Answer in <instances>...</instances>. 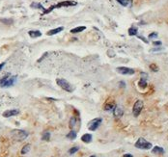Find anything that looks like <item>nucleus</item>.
I'll list each match as a JSON object with an SVG mask.
<instances>
[{
  "mask_svg": "<svg viewBox=\"0 0 168 157\" xmlns=\"http://www.w3.org/2000/svg\"><path fill=\"white\" fill-rule=\"evenodd\" d=\"M134 146L136 148H139V150H150V148H152L153 145L150 142H147L144 138H139L136 141Z\"/></svg>",
  "mask_w": 168,
  "mask_h": 157,
  "instance_id": "nucleus-1",
  "label": "nucleus"
},
{
  "mask_svg": "<svg viewBox=\"0 0 168 157\" xmlns=\"http://www.w3.org/2000/svg\"><path fill=\"white\" fill-rule=\"evenodd\" d=\"M56 83H57V85H58L61 89H63L64 91L69 92V93H72V92L73 91L72 85L70 84L66 79H63V78H57V79H56Z\"/></svg>",
  "mask_w": 168,
  "mask_h": 157,
  "instance_id": "nucleus-2",
  "label": "nucleus"
},
{
  "mask_svg": "<svg viewBox=\"0 0 168 157\" xmlns=\"http://www.w3.org/2000/svg\"><path fill=\"white\" fill-rule=\"evenodd\" d=\"M12 135L15 140L22 141L28 137V132L24 131V130H14L12 132Z\"/></svg>",
  "mask_w": 168,
  "mask_h": 157,
  "instance_id": "nucleus-3",
  "label": "nucleus"
},
{
  "mask_svg": "<svg viewBox=\"0 0 168 157\" xmlns=\"http://www.w3.org/2000/svg\"><path fill=\"white\" fill-rule=\"evenodd\" d=\"M102 120L101 118H97V119H94V120H92L89 123H88V129L90 130V131H95L97 130L99 126L101 125L102 123Z\"/></svg>",
  "mask_w": 168,
  "mask_h": 157,
  "instance_id": "nucleus-4",
  "label": "nucleus"
},
{
  "mask_svg": "<svg viewBox=\"0 0 168 157\" xmlns=\"http://www.w3.org/2000/svg\"><path fill=\"white\" fill-rule=\"evenodd\" d=\"M143 106H144V103H143L142 100H136V102L134 103L133 108H132V113H133L134 117H138L139 114L142 111Z\"/></svg>",
  "mask_w": 168,
  "mask_h": 157,
  "instance_id": "nucleus-5",
  "label": "nucleus"
},
{
  "mask_svg": "<svg viewBox=\"0 0 168 157\" xmlns=\"http://www.w3.org/2000/svg\"><path fill=\"white\" fill-rule=\"evenodd\" d=\"M116 70H117V72H119L122 75H132L135 72V70L133 69L126 68V67H119L116 69Z\"/></svg>",
  "mask_w": 168,
  "mask_h": 157,
  "instance_id": "nucleus-6",
  "label": "nucleus"
},
{
  "mask_svg": "<svg viewBox=\"0 0 168 157\" xmlns=\"http://www.w3.org/2000/svg\"><path fill=\"white\" fill-rule=\"evenodd\" d=\"M17 79H18V76H17V75H11V76L8 78L7 80L4 82L3 84L0 85V86H1L2 88H10L16 84Z\"/></svg>",
  "mask_w": 168,
  "mask_h": 157,
  "instance_id": "nucleus-7",
  "label": "nucleus"
},
{
  "mask_svg": "<svg viewBox=\"0 0 168 157\" xmlns=\"http://www.w3.org/2000/svg\"><path fill=\"white\" fill-rule=\"evenodd\" d=\"M77 1H72V0H67V1H63V2H59L54 6V9L57 8H62V7H70V6H77Z\"/></svg>",
  "mask_w": 168,
  "mask_h": 157,
  "instance_id": "nucleus-8",
  "label": "nucleus"
},
{
  "mask_svg": "<svg viewBox=\"0 0 168 157\" xmlns=\"http://www.w3.org/2000/svg\"><path fill=\"white\" fill-rule=\"evenodd\" d=\"M19 113L18 110L17 109H12V110H6L3 113V117L4 118H10V117H14V116H17L18 114Z\"/></svg>",
  "mask_w": 168,
  "mask_h": 157,
  "instance_id": "nucleus-9",
  "label": "nucleus"
},
{
  "mask_svg": "<svg viewBox=\"0 0 168 157\" xmlns=\"http://www.w3.org/2000/svg\"><path fill=\"white\" fill-rule=\"evenodd\" d=\"M124 114V111L120 106H115L113 109V115L115 118H121Z\"/></svg>",
  "mask_w": 168,
  "mask_h": 157,
  "instance_id": "nucleus-10",
  "label": "nucleus"
},
{
  "mask_svg": "<svg viewBox=\"0 0 168 157\" xmlns=\"http://www.w3.org/2000/svg\"><path fill=\"white\" fill-rule=\"evenodd\" d=\"M63 30H64V27L61 26V27H58V28L49 30L48 33H47V35H48V36H53V35H55V34H58V33H60V32H62Z\"/></svg>",
  "mask_w": 168,
  "mask_h": 157,
  "instance_id": "nucleus-11",
  "label": "nucleus"
},
{
  "mask_svg": "<svg viewBox=\"0 0 168 157\" xmlns=\"http://www.w3.org/2000/svg\"><path fill=\"white\" fill-rule=\"evenodd\" d=\"M28 34H29V36L31 38H39V37L42 36V33L39 30H31V31L28 32Z\"/></svg>",
  "mask_w": 168,
  "mask_h": 157,
  "instance_id": "nucleus-12",
  "label": "nucleus"
},
{
  "mask_svg": "<svg viewBox=\"0 0 168 157\" xmlns=\"http://www.w3.org/2000/svg\"><path fill=\"white\" fill-rule=\"evenodd\" d=\"M92 135L91 134H84L82 137H81V141L83 143H86V144H89V143L92 142Z\"/></svg>",
  "mask_w": 168,
  "mask_h": 157,
  "instance_id": "nucleus-13",
  "label": "nucleus"
},
{
  "mask_svg": "<svg viewBox=\"0 0 168 157\" xmlns=\"http://www.w3.org/2000/svg\"><path fill=\"white\" fill-rule=\"evenodd\" d=\"M117 2L124 7H127V6L132 7V0H117Z\"/></svg>",
  "mask_w": 168,
  "mask_h": 157,
  "instance_id": "nucleus-14",
  "label": "nucleus"
},
{
  "mask_svg": "<svg viewBox=\"0 0 168 157\" xmlns=\"http://www.w3.org/2000/svg\"><path fill=\"white\" fill-rule=\"evenodd\" d=\"M86 29V27L85 26H77L75 28H73V29L71 30V33L72 34H77V33H80L82 31Z\"/></svg>",
  "mask_w": 168,
  "mask_h": 157,
  "instance_id": "nucleus-15",
  "label": "nucleus"
},
{
  "mask_svg": "<svg viewBox=\"0 0 168 157\" xmlns=\"http://www.w3.org/2000/svg\"><path fill=\"white\" fill-rule=\"evenodd\" d=\"M152 152L154 154H162L164 153V150L162 147H161V146H155L152 150Z\"/></svg>",
  "mask_w": 168,
  "mask_h": 157,
  "instance_id": "nucleus-16",
  "label": "nucleus"
},
{
  "mask_svg": "<svg viewBox=\"0 0 168 157\" xmlns=\"http://www.w3.org/2000/svg\"><path fill=\"white\" fill-rule=\"evenodd\" d=\"M77 132L72 129V130L67 134V138L70 140H74V139H77Z\"/></svg>",
  "mask_w": 168,
  "mask_h": 157,
  "instance_id": "nucleus-17",
  "label": "nucleus"
},
{
  "mask_svg": "<svg viewBox=\"0 0 168 157\" xmlns=\"http://www.w3.org/2000/svg\"><path fill=\"white\" fill-rule=\"evenodd\" d=\"M50 139V132L49 131H44L42 134V140L43 141H49Z\"/></svg>",
  "mask_w": 168,
  "mask_h": 157,
  "instance_id": "nucleus-18",
  "label": "nucleus"
},
{
  "mask_svg": "<svg viewBox=\"0 0 168 157\" xmlns=\"http://www.w3.org/2000/svg\"><path fill=\"white\" fill-rule=\"evenodd\" d=\"M128 35L129 36H136L137 35V32H138V29L136 27H131L128 28Z\"/></svg>",
  "mask_w": 168,
  "mask_h": 157,
  "instance_id": "nucleus-19",
  "label": "nucleus"
},
{
  "mask_svg": "<svg viewBox=\"0 0 168 157\" xmlns=\"http://www.w3.org/2000/svg\"><path fill=\"white\" fill-rule=\"evenodd\" d=\"M30 7L34 8V9H42V10H43V12L45 10L42 4H41V3H36V2H33V3L30 5Z\"/></svg>",
  "mask_w": 168,
  "mask_h": 157,
  "instance_id": "nucleus-20",
  "label": "nucleus"
},
{
  "mask_svg": "<svg viewBox=\"0 0 168 157\" xmlns=\"http://www.w3.org/2000/svg\"><path fill=\"white\" fill-rule=\"evenodd\" d=\"M138 85L141 89H145V88L147 87V79L146 78H142V77H141V79H140V81H139Z\"/></svg>",
  "mask_w": 168,
  "mask_h": 157,
  "instance_id": "nucleus-21",
  "label": "nucleus"
},
{
  "mask_svg": "<svg viewBox=\"0 0 168 157\" xmlns=\"http://www.w3.org/2000/svg\"><path fill=\"white\" fill-rule=\"evenodd\" d=\"M30 148H31V146H30L29 144L25 145V146L22 147V150H21V154H26V153H28V152L30 151Z\"/></svg>",
  "mask_w": 168,
  "mask_h": 157,
  "instance_id": "nucleus-22",
  "label": "nucleus"
},
{
  "mask_svg": "<svg viewBox=\"0 0 168 157\" xmlns=\"http://www.w3.org/2000/svg\"><path fill=\"white\" fill-rule=\"evenodd\" d=\"M75 123H77V119H75L74 117L71 118V120H70V124H69L70 128H71V129H73V128L74 127Z\"/></svg>",
  "mask_w": 168,
  "mask_h": 157,
  "instance_id": "nucleus-23",
  "label": "nucleus"
},
{
  "mask_svg": "<svg viewBox=\"0 0 168 157\" xmlns=\"http://www.w3.org/2000/svg\"><path fill=\"white\" fill-rule=\"evenodd\" d=\"M10 76H11V73H6V74H5V75H4L3 77H1V78H0V85L3 84L4 82L7 80V79H8V78H9Z\"/></svg>",
  "mask_w": 168,
  "mask_h": 157,
  "instance_id": "nucleus-24",
  "label": "nucleus"
},
{
  "mask_svg": "<svg viewBox=\"0 0 168 157\" xmlns=\"http://www.w3.org/2000/svg\"><path fill=\"white\" fill-rule=\"evenodd\" d=\"M79 150V147L78 146H73L72 148H70L69 150V154H74L75 152H77Z\"/></svg>",
  "mask_w": 168,
  "mask_h": 157,
  "instance_id": "nucleus-25",
  "label": "nucleus"
},
{
  "mask_svg": "<svg viewBox=\"0 0 168 157\" xmlns=\"http://www.w3.org/2000/svg\"><path fill=\"white\" fill-rule=\"evenodd\" d=\"M114 104L113 103H111V104H106L105 106H104V110L105 111H110V110H112V109H114Z\"/></svg>",
  "mask_w": 168,
  "mask_h": 157,
  "instance_id": "nucleus-26",
  "label": "nucleus"
},
{
  "mask_svg": "<svg viewBox=\"0 0 168 157\" xmlns=\"http://www.w3.org/2000/svg\"><path fill=\"white\" fill-rule=\"evenodd\" d=\"M150 69L152 71H154V72H156V71H157L158 70V68H157V66H156L155 64H152L150 66Z\"/></svg>",
  "mask_w": 168,
  "mask_h": 157,
  "instance_id": "nucleus-27",
  "label": "nucleus"
},
{
  "mask_svg": "<svg viewBox=\"0 0 168 157\" xmlns=\"http://www.w3.org/2000/svg\"><path fill=\"white\" fill-rule=\"evenodd\" d=\"M157 32H153V33H151L150 35H149V39H155V38H157Z\"/></svg>",
  "mask_w": 168,
  "mask_h": 157,
  "instance_id": "nucleus-28",
  "label": "nucleus"
},
{
  "mask_svg": "<svg viewBox=\"0 0 168 157\" xmlns=\"http://www.w3.org/2000/svg\"><path fill=\"white\" fill-rule=\"evenodd\" d=\"M107 55H108L109 57H115V53H114V51L112 49H109V50L107 51Z\"/></svg>",
  "mask_w": 168,
  "mask_h": 157,
  "instance_id": "nucleus-29",
  "label": "nucleus"
},
{
  "mask_svg": "<svg viewBox=\"0 0 168 157\" xmlns=\"http://www.w3.org/2000/svg\"><path fill=\"white\" fill-rule=\"evenodd\" d=\"M153 44L155 46H161V44H162V43H161V40H157V42H154Z\"/></svg>",
  "mask_w": 168,
  "mask_h": 157,
  "instance_id": "nucleus-30",
  "label": "nucleus"
},
{
  "mask_svg": "<svg viewBox=\"0 0 168 157\" xmlns=\"http://www.w3.org/2000/svg\"><path fill=\"white\" fill-rule=\"evenodd\" d=\"M138 39H140V40H142L143 42L145 43V44H148V40H147L146 39L144 38V37H142V36H138Z\"/></svg>",
  "mask_w": 168,
  "mask_h": 157,
  "instance_id": "nucleus-31",
  "label": "nucleus"
},
{
  "mask_svg": "<svg viewBox=\"0 0 168 157\" xmlns=\"http://www.w3.org/2000/svg\"><path fill=\"white\" fill-rule=\"evenodd\" d=\"M119 86H120L121 88H125L126 87V83H125L124 81H121L120 83H119Z\"/></svg>",
  "mask_w": 168,
  "mask_h": 157,
  "instance_id": "nucleus-32",
  "label": "nucleus"
},
{
  "mask_svg": "<svg viewBox=\"0 0 168 157\" xmlns=\"http://www.w3.org/2000/svg\"><path fill=\"white\" fill-rule=\"evenodd\" d=\"M4 66H5V63H1V64H0V70L3 69Z\"/></svg>",
  "mask_w": 168,
  "mask_h": 157,
  "instance_id": "nucleus-33",
  "label": "nucleus"
},
{
  "mask_svg": "<svg viewBox=\"0 0 168 157\" xmlns=\"http://www.w3.org/2000/svg\"><path fill=\"white\" fill-rule=\"evenodd\" d=\"M124 157H133L132 155V154H128V153H127V154H125L124 155Z\"/></svg>",
  "mask_w": 168,
  "mask_h": 157,
  "instance_id": "nucleus-34",
  "label": "nucleus"
},
{
  "mask_svg": "<svg viewBox=\"0 0 168 157\" xmlns=\"http://www.w3.org/2000/svg\"><path fill=\"white\" fill-rule=\"evenodd\" d=\"M90 157H96V156H95V155H91Z\"/></svg>",
  "mask_w": 168,
  "mask_h": 157,
  "instance_id": "nucleus-35",
  "label": "nucleus"
}]
</instances>
